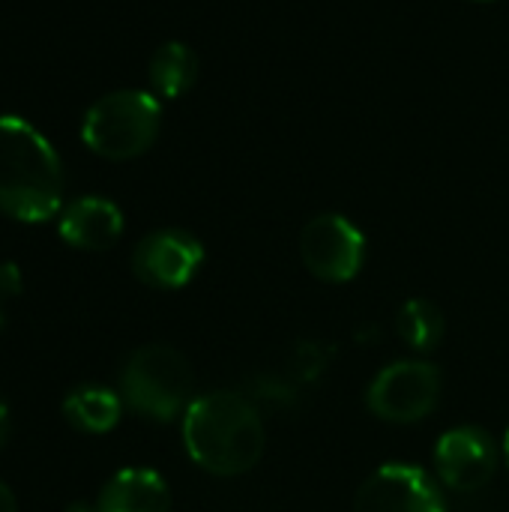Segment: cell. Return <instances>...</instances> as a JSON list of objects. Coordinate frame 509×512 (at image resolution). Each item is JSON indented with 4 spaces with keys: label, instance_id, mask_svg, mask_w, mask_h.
I'll return each mask as SVG.
<instances>
[{
    "label": "cell",
    "instance_id": "1",
    "mask_svg": "<svg viewBox=\"0 0 509 512\" xmlns=\"http://www.w3.org/2000/svg\"><path fill=\"white\" fill-rule=\"evenodd\" d=\"M183 444L189 459L207 474L240 477L252 471L264 456V417L243 393H207L195 399L183 414Z\"/></svg>",
    "mask_w": 509,
    "mask_h": 512
},
{
    "label": "cell",
    "instance_id": "2",
    "mask_svg": "<svg viewBox=\"0 0 509 512\" xmlns=\"http://www.w3.org/2000/svg\"><path fill=\"white\" fill-rule=\"evenodd\" d=\"M63 168L54 147L27 120L0 117V210L18 222H48L60 213Z\"/></svg>",
    "mask_w": 509,
    "mask_h": 512
},
{
    "label": "cell",
    "instance_id": "3",
    "mask_svg": "<svg viewBox=\"0 0 509 512\" xmlns=\"http://www.w3.org/2000/svg\"><path fill=\"white\" fill-rule=\"evenodd\" d=\"M195 375L189 360L171 345H144L129 354L120 372V399L135 414L168 423L192 405Z\"/></svg>",
    "mask_w": 509,
    "mask_h": 512
},
{
    "label": "cell",
    "instance_id": "4",
    "mask_svg": "<svg viewBox=\"0 0 509 512\" xmlns=\"http://www.w3.org/2000/svg\"><path fill=\"white\" fill-rule=\"evenodd\" d=\"M162 105L147 90H114L96 99L81 123V141L102 159H135L153 147Z\"/></svg>",
    "mask_w": 509,
    "mask_h": 512
},
{
    "label": "cell",
    "instance_id": "5",
    "mask_svg": "<svg viewBox=\"0 0 509 512\" xmlns=\"http://www.w3.org/2000/svg\"><path fill=\"white\" fill-rule=\"evenodd\" d=\"M441 399V372L426 360H399L378 372L369 384L366 405L378 420L387 423H420Z\"/></svg>",
    "mask_w": 509,
    "mask_h": 512
},
{
    "label": "cell",
    "instance_id": "6",
    "mask_svg": "<svg viewBox=\"0 0 509 512\" xmlns=\"http://www.w3.org/2000/svg\"><path fill=\"white\" fill-rule=\"evenodd\" d=\"M300 255L309 273H315L324 282H351L366 258V237L363 231L339 216V213H321L312 222H306L300 234Z\"/></svg>",
    "mask_w": 509,
    "mask_h": 512
},
{
    "label": "cell",
    "instance_id": "7",
    "mask_svg": "<svg viewBox=\"0 0 509 512\" xmlns=\"http://www.w3.org/2000/svg\"><path fill=\"white\" fill-rule=\"evenodd\" d=\"M354 512H447L444 492L417 465H384L357 492Z\"/></svg>",
    "mask_w": 509,
    "mask_h": 512
},
{
    "label": "cell",
    "instance_id": "8",
    "mask_svg": "<svg viewBox=\"0 0 509 512\" xmlns=\"http://www.w3.org/2000/svg\"><path fill=\"white\" fill-rule=\"evenodd\" d=\"M204 264V246L198 237L180 228H162L147 234L132 252V273L138 282L174 291L192 282V276Z\"/></svg>",
    "mask_w": 509,
    "mask_h": 512
},
{
    "label": "cell",
    "instance_id": "9",
    "mask_svg": "<svg viewBox=\"0 0 509 512\" xmlns=\"http://www.w3.org/2000/svg\"><path fill=\"white\" fill-rule=\"evenodd\" d=\"M498 462H501V456H498L492 435L477 426L450 429L441 435V441L435 447L438 480L459 495H471V492H480L483 486H489V480L498 471Z\"/></svg>",
    "mask_w": 509,
    "mask_h": 512
},
{
    "label": "cell",
    "instance_id": "10",
    "mask_svg": "<svg viewBox=\"0 0 509 512\" xmlns=\"http://www.w3.org/2000/svg\"><path fill=\"white\" fill-rule=\"evenodd\" d=\"M57 234L72 249L105 252L123 234V213L114 201L87 195V198H78L63 207V213L57 219Z\"/></svg>",
    "mask_w": 509,
    "mask_h": 512
},
{
    "label": "cell",
    "instance_id": "11",
    "mask_svg": "<svg viewBox=\"0 0 509 512\" xmlns=\"http://www.w3.org/2000/svg\"><path fill=\"white\" fill-rule=\"evenodd\" d=\"M171 510V492L168 483L147 468H126L114 474L99 498L96 512H168Z\"/></svg>",
    "mask_w": 509,
    "mask_h": 512
},
{
    "label": "cell",
    "instance_id": "12",
    "mask_svg": "<svg viewBox=\"0 0 509 512\" xmlns=\"http://www.w3.org/2000/svg\"><path fill=\"white\" fill-rule=\"evenodd\" d=\"M123 399L108 387H78L63 402V417L87 435H105L120 423Z\"/></svg>",
    "mask_w": 509,
    "mask_h": 512
},
{
    "label": "cell",
    "instance_id": "13",
    "mask_svg": "<svg viewBox=\"0 0 509 512\" xmlns=\"http://www.w3.org/2000/svg\"><path fill=\"white\" fill-rule=\"evenodd\" d=\"M147 75L153 93L165 99H177L189 93V87L198 78V54L186 42H165L153 51Z\"/></svg>",
    "mask_w": 509,
    "mask_h": 512
},
{
    "label": "cell",
    "instance_id": "14",
    "mask_svg": "<svg viewBox=\"0 0 509 512\" xmlns=\"http://www.w3.org/2000/svg\"><path fill=\"white\" fill-rule=\"evenodd\" d=\"M402 342L414 351H435L444 339V315L429 300H408L396 315Z\"/></svg>",
    "mask_w": 509,
    "mask_h": 512
},
{
    "label": "cell",
    "instance_id": "15",
    "mask_svg": "<svg viewBox=\"0 0 509 512\" xmlns=\"http://www.w3.org/2000/svg\"><path fill=\"white\" fill-rule=\"evenodd\" d=\"M330 363V351L321 342H300L291 354V375L297 381H315Z\"/></svg>",
    "mask_w": 509,
    "mask_h": 512
},
{
    "label": "cell",
    "instance_id": "16",
    "mask_svg": "<svg viewBox=\"0 0 509 512\" xmlns=\"http://www.w3.org/2000/svg\"><path fill=\"white\" fill-rule=\"evenodd\" d=\"M0 294L3 297H18L21 294V270L15 264L0 267Z\"/></svg>",
    "mask_w": 509,
    "mask_h": 512
},
{
    "label": "cell",
    "instance_id": "17",
    "mask_svg": "<svg viewBox=\"0 0 509 512\" xmlns=\"http://www.w3.org/2000/svg\"><path fill=\"white\" fill-rule=\"evenodd\" d=\"M0 512H18V501L6 483H0Z\"/></svg>",
    "mask_w": 509,
    "mask_h": 512
},
{
    "label": "cell",
    "instance_id": "18",
    "mask_svg": "<svg viewBox=\"0 0 509 512\" xmlns=\"http://www.w3.org/2000/svg\"><path fill=\"white\" fill-rule=\"evenodd\" d=\"M6 432H9V408H6V399L0 396V444L6 441Z\"/></svg>",
    "mask_w": 509,
    "mask_h": 512
},
{
    "label": "cell",
    "instance_id": "19",
    "mask_svg": "<svg viewBox=\"0 0 509 512\" xmlns=\"http://www.w3.org/2000/svg\"><path fill=\"white\" fill-rule=\"evenodd\" d=\"M504 456H507V465H509V429H507V435H504Z\"/></svg>",
    "mask_w": 509,
    "mask_h": 512
},
{
    "label": "cell",
    "instance_id": "20",
    "mask_svg": "<svg viewBox=\"0 0 509 512\" xmlns=\"http://www.w3.org/2000/svg\"><path fill=\"white\" fill-rule=\"evenodd\" d=\"M3 300H6V297L0 294V327H3V318H6V312H3Z\"/></svg>",
    "mask_w": 509,
    "mask_h": 512
},
{
    "label": "cell",
    "instance_id": "21",
    "mask_svg": "<svg viewBox=\"0 0 509 512\" xmlns=\"http://www.w3.org/2000/svg\"><path fill=\"white\" fill-rule=\"evenodd\" d=\"M480 3H489V0H480Z\"/></svg>",
    "mask_w": 509,
    "mask_h": 512
}]
</instances>
